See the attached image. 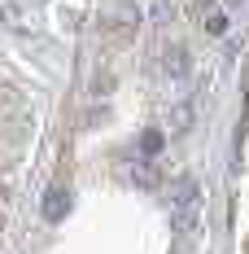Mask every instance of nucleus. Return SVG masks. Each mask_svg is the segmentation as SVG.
I'll use <instances>...</instances> for the list:
<instances>
[{
	"label": "nucleus",
	"instance_id": "obj_4",
	"mask_svg": "<svg viewBox=\"0 0 249 254\" xmlns=\"http://www.w3.org/2000/svg\"><path fill=\"white\" fill-rule=\"evenodd\" d=\"M197 9H201V26H205L210 35H223V31H227V13H223V9H214V4L205 9V0H201Z\"/></svg>",
	"mask_w": 249,
	"mask_h": 254
},
{
	"label": "nucleus",
	"instance_id": "obj_3",
	"mask_svg": "<svg viewBox=\"0 0 249 254\" xmlns=\"http://www.w3.org/2000/svg\"><path fill=\"white\" fill-rule=\"evenodd\" d=\"M66 210H70V193L66 189H49V197H44V219H66Z\"/></svg>",
	"mask_w": 249,
	"mask_h": 254
},
{
	"label": "nucleus",
	"instance_id": "obj_5",
	"mask_svg": "<svg viewBox=\"0 0 249 254\" xmlns=\"http://www.w3.org/2000/svg\"><path fill=\"white\" fill-rule=\"evenodd\" d=\"M131 176H136V184H140V189H153V184H157V162H153V158H140Z\"/></svg>",
	"mask_w": 249,
	"mask_h": 254
},
{
	"label": "nucleus",
	"instance_id": "obj_2",
	"mask_svg": "<svg viewBox=\"0 0 249 254\" xmlns=\"http://www.w3.org/2000/svg\"><path fill=\"white\" fill-rule=\"evenodd\" d=\"M188 70H193V62H188V49H184V44H171V49L162 53V75L171 79L175 88L188 79Z\"/></svg>",
	"mask_w": 249,
	"mask_h": 254
},
{
	"label": "nucleus",
	"instance_id": "obj_6",
	"mask_svg": "<svg viewBox=\"0 0 249 254\" xmlns=\"http://www.w3.org/2000/svg\"><path fill=\"white\" fill-rule=\"evenodd\" d=\"M227 4H241V0H227Z\"/></svg>",
	"mask_w": 249,
	"mask_h": 254
},
{
	"label": "nucleus",
	"instance_id": "obj_1",
	"mask_svg": "<svg viewBox=\"0 0 249 254\" xmlns=\"http://www.w3.org/2000/svg\"><path fill=\"white\" fill-rule=\"evenodd\" d=\"M197 210H201V189L197 180H179L171 189V224L179 232V241H188L197 232Z\"/></svg>",
	"mask_w": 249,
	"mask_h": 254
}]
</instances>
